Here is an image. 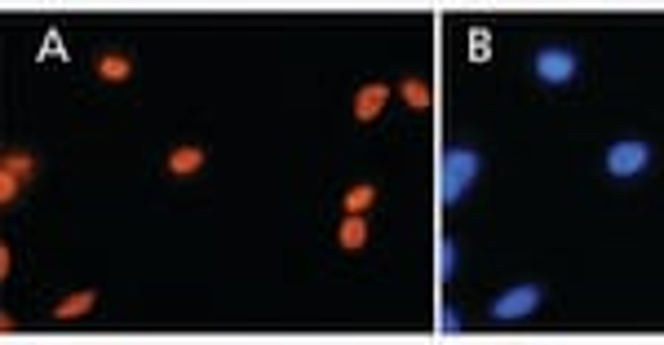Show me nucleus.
Returning a JSON list of instances; mask_svg holds the SVG:
<instances>
[{
	"label": "nucleus",
	"instance_id": "f257e3e1",
	"mask_svg": "<svg viewBox=\"0 0 664 345\" xmlns=\"http://www.w3.org/2000/svg\"><path fill=\"white\" fill-rule=\"evenodd\" d=\"M483 172V160L474 146H448L439 155V204H456L470 195V186L479 182Z\"/></svg>",
	"mask_w": 664,
	"mask_h": 345
},
{
	"label": "nucleus",
	"instance_id": "f03ea898",
	"mask_svg": "<svg viewBox=\"0 0 664 345\" xmlns=\"http://www.w3.org/2000/svg\"><path fill=\"white\" fill-rule=\"evenodd\" d=\"M647 164H651V146L642 138H620L607 146V172L611 177H638V172H647Z\"/></svg>",
	"mask_w": 664,
	"mask_h": 345
},
{
	"label": "nucleus",
	"instance_id": "7ed1b4c3",
	"mask_svg": "<svg viewBox=\"0 0 664 345\" xmlns=\"http://www.w3.org/2000/svg\"><path fill=\"white\" fill-rule=\"evenodd\" d=\"M536 306H540V288L536 283H514L491 301V319L496 323H519V319H531Z\"/></svg>",
	"mask_w": 664,
	"mask_h": 345
},
{
	"label": "nucleus",
	"instance_id": "20e7f679",
	"mask_svg": "<svg viewBox=\"0 0 664 345\" xmlns=\"http://www.w3.org/2000/svg\"><path fill=\"white\" fill-rule=\"evenodd\" d=\"M531 67H536V75H540L545 84H571V80H576V71H580V58H576L571 49L550 44V49H540V54L531 58Z\"/></svg>",
	"mask_w": 664,
	"mask_h": 345
},
{
	"label": "nucleus",
	"instance_id": "39448f33",
	"mask_svg": "<svg viewBox=\"0 0 664 345\" xmlns=\"http://www.w3.org/2000/svg\"><path fill=\"white\" fill-rule=\"evenodd\" d=\"M204 160H209V151H204V146H195V142H182V146H173V151H169V172H173V177H191V172L204 169Z\"/></svg>",
	"mask_w": 664,
	"mask_h": 345
},
{
	"label": "nucleus",
	"instance_id": "423d86ee",
	"mask_svg": "<svg viewBox=\"0 0 664 345\" xmlns=\"http://www.w3.org/2000/svg\"><path fill=\"white\" fill-rule=\"evenodd\" d=\"M94 306H98V292H75V297H67V301L54 306V319H58V323H75V319H84Z\"/></svg>",
	"mask_w": 664,
	"mask_h": 345
},
{
	"label": "nucleus",
	"instance_id": "0eeeda50",
	"mask_svg": "<svg viewBox=\"0 0 664 345\" xmlns=\"http://www.w3.org/2000/svg\"><path fill=\"white\" fill-rule=\"evenodd\" d=\"M94 71H98V80H106V84H120V80L134 75V58H124V54H103V58L94 63Z\"/></svg>",
	"mask_w": 664,
	"mask_h": 345
},
{
	"label": "nucleus",
	"instance_id": "6e6552de",
	"mask_svg": "<svg viewBox=\"0 0 664 345\" xmlns=\"http://www.w3.org/2000/svg\"><path fill=\"white\" fill-rule=\"evenodd\" d=\"M0 177H18V182H32V177H35V155L18 151V146H9V151H5V164H0Z\"/></svg>",
	"mask_w": 664,
	"mask_h": 345
},
{
	"label": "nucleus",
	"instance_id": "1a4fd4ad",
	"mask_svg": "<svg viewBox=\"0 0 664 345\" xmlns=\"http://www.w3.org/2000/svg\"><path fill=\"white\" fill-rule=\"evenodd\" d=\"M385 98H390L385 84H368V89H359V98H354V115H359V120H372V115L385 106Z\"/></svg>",
	"mask_w": 664,
	"mask_h": 345
},
{
	"label": "nucleus",
	"instance_id": "9d476101",
	"mask_svg": "<svg viewBox=\"0 0 664 345\" xmlns=\"http://www.w3.org/2000/svg\"><path fill=\"white\" fill-rule=\"evenodd\" d=\"M363 240H368V226H363V222L350 212L346 222H342V243H346V248H359Z\"/></svg>",
	"mask_w": 664,
	"mask_h": 345
},
{
	"label": "nucleus",
	"instance_id": "9b49d317",
	"mask_svg": "<svg viewBox=\"0 0 664 345\" xmlns=\"http://www.w3.org/2000/svg\"><path fill=\"white\" fill-rule=\"evenodd\" d=\"M372 200H377V191H372V186H354V191L346 195V208L354 212V217H359V212H363V208L372 204Z\"/></svg>",
	"mask_w": 664,
	"mask_h": 345
},
{
	"label": "nucleus",
	"instance_id": "f8f14e48",
	"mask_svg": "<svg viewBox=\"0 0 664 345\" xmlns=\"http://www.w3.org/2000/svg\"><path fill=\"white\" fill-rule=\"evenodd\" d=\"M452 271H456V243L443 240L439 243V279H452Z\"/></svg>",
	"mask_w": 664,
	"mask_h": 345
},
{
	"label": "nucleus",
	"instance_id": "ddd939ff",
	"mask_svg": "<svg viewBox=\"0 0 664 345\" xmlns=\"http://www.w3.org/2000/svg\"><path fill=\"white\" fill-rule=\"evenodd\" d=\"M18 191H23V182H18V177H0V195H5V204H14V200H18Z\"/></svg>",
	"mask_w": 664,
	"mask_h": 345
},
{
	"label": "nucleus",
	"instance_id": "4468645a",
	"mask_svg": "<svg viewBox=\"0 0 664 345\" xmlns=\"http://www.w3.org/2000/svg\"><path fill=\"white\" fill-rule=\"evenodd\" d=\"M439 332H461V319H456V310H443V319H439Z\"/></svg>",
	"mask_w": 664,
	"mask_h": 345
},
{
	"label": "nucleus",
	"instance_id": "2eb2a0df",
	"mask_svg": "<svg viewBox=\"0 0 664 345\" xmlns=\"http://www.w3.org/2000/svg\"><path fill=\"white\" fill-rule=\"evenodd\" d=\"M403 94L412 98V106H425V89L421 84H403Z\"/></svg>",
	"mask_w": 664,
	"mask_h": 345
},
{
	"label": "nucleus",
	"instance_id": "dca6fc26",
	"mask_svg": "<svg viewBox=\"0 0 664 345\" xmlns=\"http://www.w3.org/2000/svg\"><path fill=\"white\" fill-rule=\"evenodd\" d=\"M483 49H491V40L483 32H474V54H483Z\"/></svg>",
	"mask_w": 664,
	"mask_h": 345
}]
</instances>
